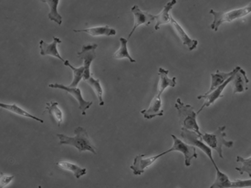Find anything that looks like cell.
I'll return each instance as SVG.
<instances>
[{"label":"cell","instance_id":"cell-29","mask_svg":"<svg viewBox=\"0 0 251 188\" xmlns=\"http://www.w3.org/2000/svg\"><path fill=\"white\" fill-rule=\"evenodd\" d=\"M251 188V179L250 180H235L231 183V188Z\"/></svg>","mask_w":251,"mask_h":188},{"label":"cell","instance_id":"cell-26","mask_svg":"<svg viewBox=\"0 0 251 188\" xmlns=\"http://www.w3.org/2000/svg\"><path fill=\"white\" fill-rule=\"evenodd\" d=\"M64 65L66 67L71 68V70L73 71V80L70 85L71 88H76V86L79 84V81L83 79V75H84V67L81 66L79 68L73 67V65L66 61L64 62Z\"/></svg>","mask_w":251,"mask_h":188},{"label":"cell","instance_id":"cell-3","mask_svg":"<svg viewBox=\"0 0 251 188\" xmlns=\"http://www.w3.org/2000/svg\"><path fill=\"white\" fill-rule=\"evenodd\" d=\"M250 13H251V3L247 7L239 9H234L228 12H218L215 11L214 9H210L209 14L214 17L210 28L214 31H218V28L222 24L232 22L238 19H242Z\"/></svg>","mask_w":251,"mask_h":188},{"label":"cell","instance_id":"cell-5","mask_svg":"<svg viewBox=\"0 0 251 188\" xmlns=\"http://www.w3.org/2000/svg\"><path fill=\"white\" fill-rule=\"evenodd\" d=\"M180 135L185 143L191 144L192 146L199 147L200 150H202V152H204L205 155H207V157L210 159L214 166H217V164L215 163L213 159V156H212L211 148L209 147L208 145H206L205 142L201 140V138H200L201 136H199L196 132L186 130L185 128H182Z\"/></svg>","mask_w":251,"mask_h":188},{"label":"cell","instance_id":"cell-7","mask_svg":"<svg viewBox=\"0 0 251 188\" xmlns=\"http://www.w3.org/2000/svg\"><path fill=\"white\" fill-rule=\"evenodd\" d=\"M98 45L92 44V45H84L82 46L81 51L77 53L79 59L83 61V67H84V75L83 80L86 81L92 77L91 76V64L96 59V52Z\"/></svg>","mask_w":251,"mask_h":188},{"label":"cell","instance_id":"cell-18","mask_svg":"<svg viewBox=\"0 0 251 188\" xmlns=\"http://www.w3.org/2000/svg\"><path fill=\"white\" fill-rule=\"evenodd\" d=\"M176 3H177L176 0L169 1L164 7L163 10L161 11V13H159L157 16H155V21H156V24H155V27H154L155 30H158L162 25H165V24L170 23L172 16L170 15L169 12L171 11V9H172Z\"/></svg>","mask_w":251,"mask_h":188},{"label":"cell","instance_id":"cell-27","mask_svg":"<svg viewBox=\"0 0 251 188\" xmlns=\"http://www.w3.org/2000/svg\"><path fill=\"white\" fill-rule=\"evenodd\" d=\"M86 82L91 87L93 88L94 94H96V96H97V98H98L100 106H103V105H104V101H103V99H102L103 90H102V88L100 86V80H97V79H94L93 77H91L88 81H86Z\"/></svg>","mask_w":251,"mask_h":188},{"label":"cell","instance_id":"cell-24","mask_svg":"<svg viewBox=\"0 0 251 188\" xmlns=\"http://www.w3.org/2000/svg\"><path fill=\"white\" fill-rule=\"evenodd\" d=\"M127 42H128V40H126L125 38H121L120 39V43H121V46H120V48L115 52V53L113 54V59H115V60H122V59H128L130 62H132V63H135L136 61L134 60V59H132V57H131V55L129 54L128 52V49H127Z\"/></svg>","mask_w":251,"mask_h":188},{"label":"cell","instance_id":"cell-28","mask_svg":"<svg viewBox=\"0 0 251 188\" xmlns=\"http://www.w3.org/2000/svg\"><path fill=\"white\" fill-rule=\"evenodd\" d=\"M237 162L241 163L242 166L236 168V170L240 173V175H244V173H248L249 176L251 178V157L243 158L241 156H237Z\"/></svg>","mask_w":251,"mask_h":188},{"label":"cell","instance_id":"cell-13","mask_svg":"<svg viewBox=\"0 0 251 188\" xmlns=\"http://www.w3.org/2000/svg\"><path fill=\"white\" fill-rule=\"evenodd\" d=\"M60 43H61V41L58 37H53V42L51 43H47L44 41H40V55L41 56H52V57L59 59L60 61L64 63L66 61L62 59V57L60 56L58 49H57V45Z\"/></svg>","mask_w":251,"mask_h":188},{"label":"cell","instance_id":"cell-12","mask_svg":"<svg viewBox=\"0 0 251 188\" xmlns=\"http://www.w3.org/2000/svg\"><path fill=\"white\" fill-rule=\"evenodd\" d=\"M132 12L133 16H134V25H133V27L132 28V31L130 32L129 36H128V39H130L132 37V34L139 26H141V25H147L148 26V25L152 24V21H155V16L151 15L148 12L142 11L138 6H133L132 7Z\"/></svg>","mask_w":251,"mask_h":188},{"label":"cell","instance_id":"cell-10","mask_svg":"<svg viewBox=\"0 0 251 188\" xmlns=\"http://www.w3.org/2000/svg\"><path fill=\"white\" fill-rule=\"evenodd\" d=\"M240 69H241V68H240ZM240 69H239V70H240ZM236 73H237V72H236ZM235 74L232 75L231 77H230L227 81H226V82H224L221 86H219V87L217 88L214 92H212L211 94H204V95H200V96L198 97L199 100L205 99V102H204V104L202 105V107L200 108L199 111H198L197 115H199L205 108L209 107L210 105H212V104H213L215 101H217L218 99H219V98H223V97H224V95L222 94V93H223V91L225 90V88L233 81Z\"/></svg>","mask_w":251,"mask_h":188},{"label":"cell","instance_id":"cell-17","mask_svg":"<svg viewBox=\"0 0 251 188\" xmlns=\"http://www.w3.org/2000/svg\"><path fill=\"white\" fill-rule=\"evenodd\" d=\"M231 82L233 93L234 94H240V93H243V92L248 90L247 85L250 82V80L248 79L244 70L240 69L238 72L235 74L234 79H233Z\"/></svg>","mask_w":251,"mask_h":188},{"label":"cell","instance_id":"cell-4","mask_svg":"<svg viewBox=\"0 0 251 188\" xmlns=\"http://www.w3.org/2000/svg\"><path fill=\"white\" fill-rule=\"evenodd\" d=\"M226 126H220L217 129V131L213 134H204L200 138L205 142L206 145H208L211 149H214L218 152V155L221 159L224 158L222 154V147L226 146L227 148L233 147L234 141H226Z\"/></svg>","mask_w":251,"mask_h":188},{"label":"cell","instance_id":"cell-6","mask_svg":"<svg viewBox=\"0 0 251 188\" xmlns=\"http://www.w3.org/2000/svg\"><path fill=\"white\" fill-rule=\"evenodd\" d=\"M173 140H174V144L173 147L165 152V155L170 153V152H179L182 153L185 156V165L186 167L191 165V162L193 159L198 158V154H197V148L192 145H188L185 143V141L178 139L176 135H172Z\"/></svg>","mask_w":251,"mask_h":188},{"label":"cell","instance_id":"cell-1","mask_svg":"<svg viewBox=\"0 0 251 188\" xmlns=\"http://www.w3.org/2000/svg\"><path fill=\"white\" fill-rule=\"evenodd\" d=\"M74 137H70L63 134H57V137L60 139V144H68L73 146L79 151V153L89 151L93 153V155H97L96 149L93 147L92 142L90 141L89 135L84 128L79 126L74 130Z\"/></svg>","mask_w":251,"mask_h":188},{"label":"cell","instance_id":"cell-22","mask_svg":"<svg viewBox=\"0 0 251 188\" xmlns=\"http://www.w3.org/2000/svg\"><path fill=\"white\" fill-rule=\"evenodd\" d=\"M43 2L48 4L50 7V13L48 15L49 20L56 22L58 25H61L62 17L58 13V5L60 0H43Z\"/></svg>","mask_w":251,"mask_h":188},{"label":"cell","instance_id":"cell-16","mask_svg":"<svg viewBox=\"0 0 251 188\" xmlns=\"http://www.w3.org/2000/svg\"><path fill=\"white\" fill-rule=\"evenodd\" d=\"M168 73H169L168 70H165L164 68H159V82L156 93L160 95H162V94L166 90V88H174L176 86V78L174 77L172 79H169Z\"/></svg>","mask_w":251,"mask_h":188},{"label":"cell","instance_id":"cell-15","mask_svg":"<svg viewBox=\"0 0 251 188\" xmlns=\"http://www.w3.org/2000/svg\"><path fill=\"white\" fill-rule=\"evenodd\" d=\"M170 23L174 27V29L176 31V34L178 35L179 39L183 42V44L188 47V49L190 51L196 49V47H198V45H199V41L197 40H192L191 38H189V36L185 33L184 28L179 25L177 21L174 20L173 17H171Z\"/></svg>","mask_w":251,"mask_h":188},{"label":"cell","instance_id":"cell-31","mask_svg":"<svg viewBox=\"0 0 251 188\" xmlns=\"http://www.w3.org/2000/svg\"><path fill=\"white\" fill-rule=\"evenodd\" d=\"M41 188V187H40V186H39V188Z\"/></svg>","mask_w":251,"mask_h":188},{"label":"cell","instance_id":"cell-30","mask_svg":"<svg viewBox=\"0 0 251 188\" xmlns=\"http://www.w3.org/2000/svg\"><path fill=\"white\" fill-rule=\"evenodd\" d=\"M14 179V175H5L1 173L0 188H4Z\"/></svg>","mask_w":251,"mask_h":188},{"label":"cell","instance_id":"cell-25","mask_svg":"<svg viewBox=\"0 0 251 188\" xmlns=\"http://www.w3.org/2000/svg\"><path fill=\"white\" fill-rule=\"evenodd\" d=\"M216 171H217V177H216V181L209 188H231L232 182L229 180L228 176L225 175L224 173H222L219 168L215 166Z\"/></svg>","mask_w":251,"mask_h":188},{"label":"cell","instance_id":"cell-8","mask_svg":"<svg viewBox=\"0 0 251 188\" xmlns=\"http://www.w3.org/2000/svg\"><path fill=\"white\" fill-rule=\"evenodd\" d=\"M49 87L65 91L67 94L72 95L73 98L78 101L79 110L81 111V115H83V116L86 115L87 110L93 105V101H85L83 99L82 94H81V91L79 90V88H71L70 86L68 87V86H64L62 84H59V83H51V84L49 85Z\"/></svg>","mask_w":251,"mask_h":188},{"label":"cell","instance_id":"cell-23","mask_svg":"<svg viewBox=\"0 0 251 188\" xmlns=\"http://www.w3.org/2000/svg\"><path fill=\"white\" fill-rule=\"evenodd\" d=\"M57 165L61 169H64L67 171H70L73 173L76 179H79L81 176L86 175V168H81L78 166L77 164H74L72 163L68 162H58Z\"/></svg>","mask_w":251,"mask_h":188},{"label":"cell","instance_id":"cell-20","mask_svg":"<svg viewBox=\"0 0 251 188\" xmlns=\"http://www.w3.org/2000/svg\"><path fill=\"white\" fill-rule=\"evenodd\" d=\"M52 117L53 120L57 122L58 126H60L63 121V113L60 110L59 103L57 101H50L46 104V110L45 113Z\"/></svg>","mask_w":251,"mask_h":188},{"label":"cell","instance_id":"cell-9","mask_svg":"<svg viewBox=\"0 0 251 188\" xmlns=\"http://www.w3.org/2000/svg\"><path fill=\"white\" fill-rule=\"evenodd\" d=\"M165 155V153H162L160 155H154L151 157H146V155H139L134 158V161L130 168L132 170V173L134 175H142L147 168L152 165L154 162L158 158Z\"/></svg>","mask_w":251,"mask_h":188},{"label":"cell","instance_id":"cell-21","mask_svg":"<svg viewBox=\"0 0 251 188\" xmlns=\"http://www.w3.org/2000/svg\"><path fill=\"white\" fill-rule=\"evenodd\" d=\"M0 107L4 110H7L9 111L10 113H13L15 115H20V116H23V117H26V118H29V119H33L35 121H40V123H43L44 121L41 120L40 118L36 117L35 115H30L28 114L27 112H26L25 110H23L22 108L19 107L17 104H6V103H0Z\"/></svg>","mask_w":251,"mask_h":188},{"label":"cell","instance_id":"cell-14","mask_svg":"<svg viewBox=\"0 0 251 188\" xmlns=\"http://www.w3.org/2000/svg\"><path fill=\"white\" fill-rule=\"evenodd\" d=\"M239 69H240V67L238 66V67L235 68L232 71H229V72H221L219 70H217L216 73H212L211 86H210L209 90L205 94H211L212 92H214L217 88L221 86L224 82L227 81L231 77L232 75H234L236 72H238Z\"/></svg>","mask_w":251,"mask_h":188},{"label":"cell","instance_id":"cell-11","mask_svg":"<svg viewBox=\"0 0 251 188\" xmlns=\"http://www.w3.org/2000/svg\"><path fill=\"white\" fill-rule=\"evenodd\" d=\"M141 115H143L144 118L146 120H152L153 118H155L156 116L162 117L164 115L163 102L161 100V95L160 94L156 93L154 97L152 98L150 106L147 109L142 110Z\"/></svg>","mask_w":251,"mask_h":188},{"label":"cell","instance_id":"cell-2","mask_svg":"<svg viewBox=\"0 0 251 188\" xmlns=\"http://www.w3.org/2000/svg\"><path fill=\"white\" fill-rule=\"evenodd\" d=\"M175 107L178 114L179 121L182 124V128H185L189 131L196 132L199 136H202L200 132L199 123L197 121V113H195L194 107L189 104H185L181 99H177L175 104Z\"/></svg>","mask_w":251,"mask_h":188},{"label":"cell","instance_id":"cell-19","mask_svg":"<svg viewBox=\"0 0 251 188\" xmlns=\"http://www.w3.org/2000/svg\"><path fill=\"white\" fill-rule=\"evenodd\" d=\"M73 31L75 33L84 32V33L91 35L93 37H97V36H115L116 35V30L113 27H108V26L90 27V28H85V29H74Z\"/></svg>","mask_w":251,"mask_h":188}]
</instances>
